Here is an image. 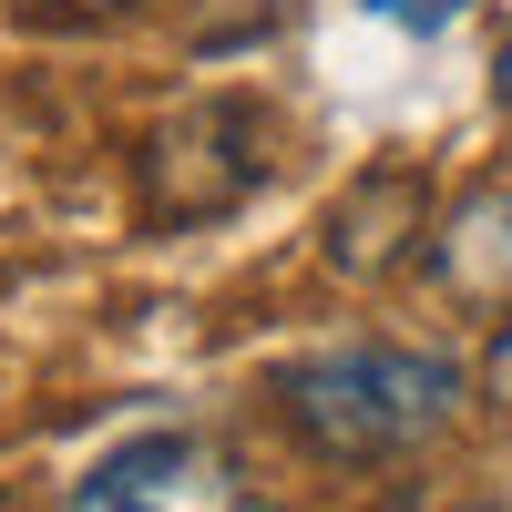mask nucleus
I'll list each match as a JSON object with an SVG mask.
<instances>
[{"mask_svg":"<svg viewBox=\"0 0 512 512\" xmlns=\"http://www.w3.org/2000/svg\"><path fill=\"white\" fill-rule=\"evenodd\" d=\"M451 400L461 369L431 349H390V338H338L277 379V420L318 461H400L451 420Z\"/></svg>","mask_w":512,"mask_h":512,"instance_id":"obj_1","label":"nucleus"},{"mask_svg":"<svg viewBox=\"0 0 512 512\" xmlns=\"http://www.w3.org/2000/svg\"><path fill=\"white\" fill-rule=\"evenodd\" d=\"M62 512H246V482L205 431H134L62 492Z\"/></svg>","mask_w":512,"mask_h":512,"instance_id":"obj_2","label":"nucleus"},{"mask_svg":"<svg viewBox=\"0 0 512 512\" xmlns=\"http://www.w3.org/2000/svg\"><path fill=\"white\" fill-rule=\"evenodd\" d=\"M410 236H420V175H400V164L359 175L349 195L328 205V267H338V277H379V267H400Z\"/></svg>","mask_w":512,"mask_h":512,"instance_id":"obj_3","label":"nucleus"},{"mask_svg":"<svg viewBox=\"0 0 512 512\" xmlns=\"http://www.w3.org/2000/svg\"><path fill=\"white\" fill-rule=\"evenodd\" d=\"M431 267H441V287H461V297H502V287H512V185L461 195V216L431 236Z\"/></svg>","mask_w":512,"mask_h":512,"instance_id":"obj_4","label":"nucleus"},{"mask_svg":"<svg viewBox=\"0 0 512 512\" xmlns=\"http://www.w3.org/2000/svg\"><path fill=\"white\" fill-rule=\"evenodd\" d=\"M482 390H492V410L512 420V318H502V338H492V359H482Z\"/></svg>","mask_w":512,"mask_h":512,"instance_id":"obj_5","label":"nucleus"},{"mask_svg":"<svg viewBox=\"0 0 512 512\" xmlns=\"http://www.w3.org/2000/svg\"><path fill=\"white\" fill-rule=\"evenodd\" d=\"M369 11H379V21H410V31H441L461 0H369Z\"/></svg>","mask_w":512,"mask_h":512,"instance_id":"obj_6","label":"nucleus"},{"mask_svg":"<svg viewBox=\"0 0 512 512\" xmlns=\"http://www.w3.org/2000/svg\"><path fill=\"white\" fill-rule=\"evenodd\" d=\"M502 103H512V52H502Z\"/></svg>","mask_w":512,"mask_h":512,"instance_id":"obj_7","label":"nucleus"},{"mask_svg":"<svg viewBox=\"0 0 512 512\" xmlns=\"http://www.w3.org/2000/svg\"><path fill=\"white\" fill-rule=\"evenodd\" d=\"M72 11H113V0H72Z\"/></svg>","mask_w":512,"mask_h":512,"instance_id":"obj_8","label":"nucleus"},{"mask_svg":"<svg viewBox=\"0 0 512 512\" xmlns=\"http://www.w3.org/2000/svg\"><path fill=\"white\" fill-rule=\"evenodd\" d=\"M482 512H492V502H482Z\"/></svg>","mask_w":512,"mask_h":512,"instance_id":"obj_9","label":"nucleus"}]
</instances>
